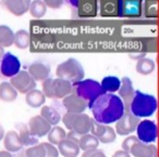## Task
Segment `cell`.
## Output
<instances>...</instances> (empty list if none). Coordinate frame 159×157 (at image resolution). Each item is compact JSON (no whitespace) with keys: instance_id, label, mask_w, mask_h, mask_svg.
<instances>
[{"instance_id":"18","label":"cell","mask_w":159,"mask_h":157,"mask_svg":"<svg viewBox=\"0 0 159 157\" xmlns=\"http://www.w3.org/2000/svg\"><path fill=\"white\" fill-rule=\"evenodd\" d=\"M2 6L13 15L22 16L26 12H29L31 1L29 0H6L1 1Z\"/></svg>"},{"instance_id":"24","label":"cell","mask_w":159,"mask_h":157,"mask_svg":"<svg viewBox=\"0 0 159 157\" xmlns=\"http://www.w3.org/2000/svg\"><path fill=\"white\" fill-rule=\"evenodd\" d=\"M120 86H121V79H119L117 76L104 77L102 83H100V87H102L104 93L115 94V92L119 90Z\"/></svg>"},{"instance_id":"7","label":"cell","mask_w":159,"mask_h":157,"mask_svg":"<svg viewBox=\"0 0 159 157\" xmlns=\"http://www.w3.org/2000/svg\"><path fill=\"white\" fill-rule=\"evenodd\" d=\"M136 138L139 142L146 144H152L157 140L158 129L155 121L149 119H144L139 122L136 127Z\"/></svg>"},{"instance_id":"19","label":"cell","mask_w":159,"mask_h":157,"mask_svg":"<svg viewBox=\"0 0 159 157\" xmlns=\"http://www.w3.org/2000/svg\"><path fill=\"white\" fill-rule=\"evenodd\" d=\"M3 146H5L7 152L9 153H16L20 152L22 150L23 145L20 141L18 131L16 130H10L6 132L5 137H3Z\"/></svg>"},{"instance_id":"6","label":"cell","mask_w":159,"mask_h":157,"mask_svg":"<svg viewBox=\"0 0 159 157\" xmlns=\"http://www.w3.org/2000/svg\"><path fill=\"white\" fill-rule=\"evenodd\" d=\"M64 127L69 131L77 133L79 135H84L89 133L92 126V118L87 114H71L66 113L61 118Z\"/></svg>"},{"instance_id":"37","label":"cell","mask_w":159,"mask_h":157,"mask_svg":"<svg viewBox=\"0 0 159 157\" xmlns=\"http://www.w3.org/2000/svg\"><path fill=\"white\" fill-rule=\"evenodd\" d=\"M44 2L46 5V7H49L51 9H58V8H60L62 6L63 1H60V0H46Z\"/></svg>"},{"instance_id":"25","label":"cell","mask_w":159,"mask_h":157,"mask_svg":"<svg viewBox=\"0 0 159 157\" xmlns=\"http://www.w3.org/2000/svg\"><path fill=\"white\" fill-rule=\"evenodd\" d=\"M99 145V142L96 139L94 135H92L91 133H87V134L81 135L79 138V141H77V146H79L80 150L84 151H91V150H96L98 148Z\"/></svg>"},{"instance_id":"16","label":"cell","mask_w":159,"mask_h":157,"mask_svg":"<svg viewBox=\"0 0 159 157\" xmlns=\"http://www.w3.org/2000/svg\"><path fill=\"white\" fill-rule=\"evenodd\" d=\"M31 77L35 81H44L49 78L50 74V66L45 62L36 61L29 66V70H26Z\"/></svg>"},{"instance_id":"38","label":"cell","mask_w":159,"mask_h":157,"mask_svg":"<svg viewBox=\"0 0 159 157\" xmlns=\"http://www.w3.org/2000/svg\"><path fill=\"white\" fill-rule=\"evenodd\" d=\"M112 157H131V155L129 154V153L124 152L123 150H119V151H116V152L113 153Z\"/></svg>"},{"instance_id":"27","label":"cell","mask_w":159,"mask_h":157,"mask_svg":"<svg viewBox=\"0 0 159 157\" xmlns=\"http://www.w3.org/2000/svg\"><path fill=\"white\" fill-rule=\"evenodd\" d=\"M14 33L7 25H0V46L8 48L13 45Z\"/></svg>"},{"instance_id":"40","label":"cell","mask_w":159,"mask_h":157,"mask_svg":"<svg viewBox=\"0 0 159 157\" xmlns=\"http://www.w3.org/2000/svg\"><path fill=\"white\" fill-rule=\"evenodd\" d=\"M5 134H6V131H5V129H3L2 125L0 124V141H2L3 137H5Z\"/></svg>"},{"instance_id":"42","label":"cell","mask_w":159,"mask_h":157,"mask_svg":"<svg viewBox=\"0 0 159 157\" xmlns=\"http://www.w3.org/2000/svg\"><path fill=\"white\" fill-rule=\"evenodd\" d=\"M16 157H25V155H24V153H23V154L19 155V156H16Z\"/></svg>"},{"instance_id":"15","label":"cell","mask_w":159,"mask_h":157,"mask_svg":"<svg viewBox=\"0 0 159 157\" xmlns=\"http://www.w3.org/2000/svg\"><path fill=\"white\" fill-rule=\"evenodd\" d=\"M134 88H133V83L129 77H123L121 79V86H120L118 93H119V98L123 102L124 105V113H128L129 106L132 101L133 96H134Z\"/></svg>"},{"instance_id":"26","label":"cell","mask_w":159,"mask_h":157,"mask_svg":"<svg viewBox=\"0 0 159 157\" xmlns=\"http://www.w3.org/2000/svg\"><path fill=\"white\" fill-rule=\"evenodd\" d=\"M18 98L16 90L8 81L0 83V100L3 102H13Z\"/></svg>"},{"instance_id":"33","label":"cell","mask_w":159,"mask_h":157,"mask_svg":"<svg viewBox=\"0 0 159 157\" xmlns=\"http://www.w3.org/2000/svg\"><path fill=\"white\" fill-rule=\"evenodd\" d=\"M25 157H46V151H45L44 144L38 143L36 145L30 146L24 152Z\"/></svg>"},{"instance_id":"10","label":"cell","mask_w":159,"mask_h":157,"mask_svg":"<svg viewBox=\"0 0 159 157\" xmlns=\"http://www.w3.org/2000/svg\"><path fill=\"white\" fill-rule=\"evenodd\" d=\"M21 70V62L11 52H5L0 59V74L7 78H12Z\"/></svg>"},{"instance_id":"8","label":"cell","mask_w":159,"mask_h":157,"mask_svg":"<svg viewBox=\"0 0 159 157\" xmlns=\"http://www.w3.org/2000/svg\"><path fill=\"white\" fill-rule=\"evenodd\" d=\"M10 85L22 94H26L36 88V81L26 70H20L16 76L10 78Z\"/></svg>"},{"instance_id":"39","label":"cell","mask_w":159,"mask_h":157,"mask_svg":"<svg viewBox=\"0 0 159 157\" xmlns=\"http://www.w3.org/2000/svg\"><path fill=\"white\" fill-rule=\"evenodd\" d=\"M0 157H13L11 153L7 152V151H0Z\"/></svg>"},{"instance_id":"28","label":"cell","mask_w":159,"mask_h":157,"mask_svg":"<svg viewBox=\"0 0 159 157\" xmlns=\"http://www.w3.org/2000/svg\"><path fill=\"white\" fill-rule=\"evenodd\" d=\"M66 137V132L62 127L59 126H53L51 127L50 131L47 134L48 138V143L52 144V145H58L62 140H64Z\"/></svg>"},{"instance_id":"14","label":"cell","mask_w":159,"mask_h":157,"mask_svg":"<svg viewBox=\"0 0 159 157\" xmlns=\"http://www.w3.org/2000/svg\"><path fill=\"white\" fill-rule=\"evenodd\" d=\"M62 104H63L64 108L66 109V113L71 114L84 113V111L87 108L86 102L77 95H75L74 93H70L66 98L62 99Z\"/></svg>"},{"instance_id":"20","label":"cell","mask_w":159,"mask_h":157,"mask_svg":"<svg viewBox=\"0 0 159 157\" xmlns=\"http://www.w3.org/2000/svg\"><path fill=\"white\" fill-rule=\"evenodd\" d=\"M57 150L59 154H61L63 157H77V155L81 152L77 144L68 140L66 138L58 144Z\"/></svg>"},{"instance_id":"36","label":"cell","mask_w":159,"mask_h":157,"mask_svg":"<svg viewBox=\"0 0 159 157\" xmlns=\"http://www.w3.org/2000/svg\"><path fill=\"white\" fill-rule=\"evenodd\" d=\"M82 157H107L102 151L100 150H91V151H86V152L83 153Z\"/></svg>"},{"instance_id":"13","label":"cell","mask_w":159,"mask_h":157,"mask_svg":"<svg viewBox=\"0 0 159 157\" xmlns=\"http://www.w3.org/2000/svg\"><path fill=\"white\" fill-rule=\"evenodd\" d=\"M27 128H29L30 132L38 139V138H43L48 134L51 126L40 115H36L30 119Z\"/></svg>"},{"instance_id":"22","label":"cell","mask_w":159,"mask_h":157,"mask_svg":"<svg viewBox=\"0 0 159 157\" xmlns=\"http://www.w3.org/2000/svg\"><path fill=\"white\" fill-rule=\"evenodd\" d=\"M25 102L32 108H38V107H42L45 104L46 98L40 90L34 89L25 94Z\"/></svg>"},{"instance_id":"32","label":"cell","mask_w":159,"mask_h":157,"mask_svg":"<svg viewBox=\"0 0 159 157\" xmlns=\"http://www.w3.org/2000/svg\"><path fill=\"white\" fill-rule=\"evenodd\" d=\"M100 13L102 16L118 15V1H100Z\"/></svg>"},{"instance_id":"29","label":"cell","mask_w":159,"mask_h":157,"mask_svg":"<svg viewBox=\"0 0 159 157\" xmlns=\"http://www.w3.org/2000/svg\"><path fill=\"white\" fill-rule=\"evenodd\" d=\"M155 62L152 59H147V57H143V59L139 60L136 63V72L141 75H150L155 70Z\"/></svg>"},{"instance_id":"11","label":"cell","mask_w":159,"mask_h":157,"mask_svg":"<svg viewBox=\"0 0 159 157\" xmlns=\"http://www.w3.org/2000/svg\"><path fill=\"white\" fill-rule=\"evenodd\" d=\"M141 119L131 114L124 113V115L116 122V134L119 135H130L136 130V127Z\"/></svg>"},{"instance_id":"5","label":"cell","mask_w":159,"mask_h":157,"mask_svg":"<svg viewBox=\"0 0 159 157\" xmlns=\"http://www.w3.org/2000/svg\"><path fill=\"white\" fill-rule=\"evenodd\" d=\"M42 92L45 98L48 99H60L66 98L70 93H72V83L60 78H47L43 81Z\"/></svg>"},{"instance_id":"35","label":"cell","mask_w":159,"mask_h":157,"mask_svg":"<svg viewBox=\"0 0 159 157\" xmlns=\"http://www.w3.org/2000/svg\"><path fill=\"white\" fill-rule=\"evenodd\" d=\"M44 144L45 151H46V157H58L59 156V152H58L57 147L52 144L48 143V142H43Z\"/></svg>"},{"instance_id":"31","label":"cell","mask_w":159,"mask_h":157,"mask_svg":"<svg viewBox=\"0 0 159 157\" xmlns=\"http://www.w3.org/2000/svg\"><path fill=\"white\" fill-rule=\"evenodd\" d=\"M29 11L33 18L42 19L46 14L47 7L44 1H42V0H34V1H31Z\"/></svg>"},{"instance_id":"30","label":"cell","mask_w":159,"mask_h":157,"mask_svg":"<svg viewBox=\"0 0 159 157\" xmlns=\"http://www.w3.org/2000/svg\"><path fill=\"white\" fill-rule=\"evenodd\" d=\"M30 34L25 29H20L16 33H14V40H13V45L16 47L18 49H26L30 46Z\"/></svg>"},{"instance_id":"9","label":"cell","mask_w":159,"mask_h":157,"mask_svg":"<svg viewBox=\"0 0 159 157\" xmlns=\"http://www.w3.org/2000/svg\"><path fill=\"white\" fill-rule=\"evenodd\" d=\"M89 132L98 140L99 143L109 144L115 142L117 139V134H116V131L112 127L108 126V125L98 124L93 118H92V126Z\"/></svg>"},{"instance_id":"2","label":"cell","mask_w":159,"mask_h":157,"mask_svg":"<svg viewBox=\"0 0 159 157\" xmlns=\"http://www.w3.org/2000/svg\"><path fill=\"white\" fill-rule=\"evenodd\" d=\"M157 109V100L154 95L148 93L135 90L134 96L129 106V111L126 114L135 116L137 118L149 117L156 112Z\"/></svg>"},{"instance_id":"1","label":"cell","mask_w":159,"mask_h":157,"mask_svg":"<svg viewBox=\"0 0 159 157\" xmlns=\"http://www.w3.org/2000/svg\"><path fill=\"white\" fill-rule=\"evenodd\" d=\"M93 119L102 125L117 122L124 115V105L121 99L112 93H104L91 107Z\"/></svg>"},{"instance_id":"41","label":"cell","mask_w":159,"mask_h":157,"mask_svg":"<svg viewBox=\"0 0 159 157\" xmlns=\"http://www.w3.org/2000/svg\"><path fill=\"white\" fill-rule=\"evenodd\" d=\"M5 54V50H3V48L1 46H0V59L2 57V55Z\"/></svg>"},{"instance_id":"21","label":"cell","mask_w":159,"mask_h":157,"mask_svg":"<svg viewBox=\"0 0 159 157\" xmlns=\"http://www.w3.org/2000/svg\"><path fill=\"white\" fill-rule=\"evenodd\" d=\"M40 116L50 125L52 126H57L61 120V115L60 113L52 106L49 105H43L42 109H40Z\"/></svg>"},{"instance_id":"12","label":"cell","mask_w":159,"mask_h":157,"mask_svg":"<svg viewBox=\"0 0 159 157\" xmlns=\"http://www.w3.org/2000/svg\"><path fill=\"white\" fill-rule=\"evenodd\" d=\"M142 14V2L139 0L118 1V15L124 18H137Z\"/></svg>"},{"instance_id":"34","label":"cell","mask_w":159,"mask_h":157,"mask_svg":"<svg viewBox=\"0 0 159 157\" xmlns=\"http://www.w3.org/2000/svg\"><path fill=\"white\" fill-rule=\"evenodd\" d=\"M137 141H139V139L136 138V135H129V137L122 142V144H121L122 150L126 153H130V150H131V147H132V145L134 143H136Z\"/></svg>"},{"instance_id":"23","label":"cell","mask_w":159,"mask_h":157,"mask_svg":"<svg viewBox=\"0 0 159 157\" xmlns=\"http://www.w3.org/2000/svg\"><path fill=\"white\" fill-rule=\"evenodd\" d=\"M18 129H19V132H18L19 138H20V141L23 146L30 147V146L38 144V139L30 132L26 125H23V124L18 125Z\"/></svg>"},{"instance_id":"4","label":"cell","mask_w":159,"mask_h":157,"mask_svg":"<svg viewBox=\"0 0 159 157\" xmlns=\"http://www.w3.org/2000/svg\"><path fill=\"white\" fill-rule=\"evenodd\" d=\"M56 75H57V78L74 83L80 80H83L85 76V72L82 64L76 59L70 57L57 66Z\"/></svg>"},{"instance_id":"3","label":"cell","mask_w":159,"mask_h":157,"mask_svg":"<svg viewBox=\"0 0 159 157\" xmlns=\"http://www.w3.org/2000/svg\"><path fill=\"white\" fill-rule=\"evenodd\" d=\"M72 93L85 101L87 107L91 108L96 100L104 94L100 83L94 79H83L72 83Z\"/></svg>"},{"instance_id":"17","label":"cell","mask_w":159,"mask_h":157,"mask_svg":"<svg viewBox=\"0 0 159 157\" xmlns=\"http://www.w3.org/2000/svg\"><path fill=\"white\" fill-rule=\"evenodd\" d=\"M130 155L133 157H157V147L154 144H146L137 141L132 145Z\"/></svg>"}]
</instances>
